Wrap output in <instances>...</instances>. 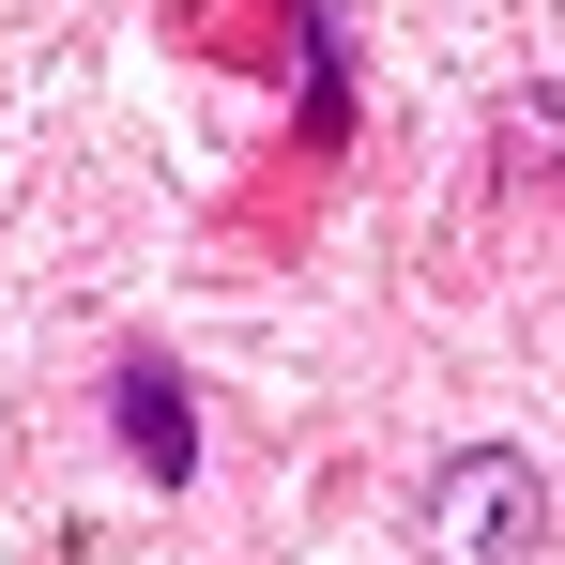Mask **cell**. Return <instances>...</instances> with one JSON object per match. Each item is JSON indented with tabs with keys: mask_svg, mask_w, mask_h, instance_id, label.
<instances>
[{
	"mask_svg": "<svg viewBox=\"0 0 565 565\" xmlns=\"http://www.w3.org/2000/svg\"><path fill=\"white\" fill-rule=\"evenodd\" d=\"M535 520H551V489H535L520 444H473V459L428 473V551H444V565H520Z\"/></svg>",
	"mask_w": 565,
	"mask_h": 565,
	"instance_id": "obj_1",
	"label": "cell"
},
{
	"mask_svg": "<svg viewBox=\"0 0 565 565\" xmlns=\"http://www.w3.org/2000/svg\"><path fill=\"white\" fill-rule=\"evenodd\" d=\"M107 397H122V459L184 489V473H199V413H184V382H169V367H122Z\"/></svg>",
	"mask_w": 565,
	"mask_h": 565,
	"instance_id": "obj_2",
	"label": "cell"
}]
</instances>
